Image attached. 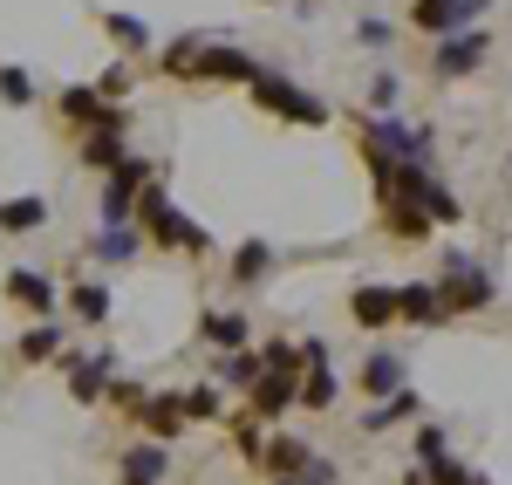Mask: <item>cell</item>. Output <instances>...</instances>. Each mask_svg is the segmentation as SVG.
Masks as SVG:
<instances>
[{
  "instance_id": "d4e9b609",
  "label": "cell",
  "mask_w": 512,
  "mask_h": 485,
  "mask_svg": "<svg viewBox=\"0 0 512 485\" xmlns=\"http://www.w3.org/2000/svg\"><path fill=\"white\" fill-rule=\"evenodd\" d=\"M260 431H267V424H260L253 410H239V417H233V445H239V458H253V465H260V451H267Z\"/></svg>"
},
{
  "instance_id": "5bb4252c",
  "label": "cell",
  "mask_w": 512,
  "mask_h": 485,
  "mask_svg": "<svg viewBox=\"0 0 512 485\" xmlns=\"http://www.w3.org/2000/svg\"><path fill=\"white\" fill-rule=\"evenodd\" d=\"M396 315H403V322H417V328L451 322V315H444V301H437V287H396Z\"/></svg>"
},
{
  "instance_id": "f1b7e54d",
  "label": "cell",
  "mask_w": 512,
  "mask_h": 485,
  "mask_svg": "<svg viewBox=\"0 0 512 485\" xmlns=\"http://www.w3.org/2000/svg\"><path fill=\"white\" fill-rule=\"evenodd\" d=\"M396 417H417V397H410V390H396V397H383V410H376V417H369L362 431H390Z\"/></svg>"
},
{
  "instance_id": "1f68e13d",
  "label": "cell",
  "mask_w": 512,
  "mask_h": 485,
  "mask_svg": "<svg viewBox=\"0 0 512 485\" xmlns=\"http://www.w3.org/2000/svg\"><path fill=\"white\" fill-rule=\"evenodd\" d=\"M369 96H376V110H390V103H396V76H376V89H369Z\"/></svg>"
},
{
  "instance_id": "30bf717a",
  "label": "cell",
  "mask_w": 512,
  "mask_h": 485,
  "mask_svg": "<svg viewBox=\"0 0 512 485\" xmlns=\"http://www.w3.org/2000/svg\"><path fill=\"white\" fill-rule=\"evenodd\" d=\"M62 369H69V397L76 404H96L110 390V356H62Z\"/></svg>"
},
{
  "instance_id": "7a4b0ae2",
  "label": "cell",
  "mask_w": 512,
  "mask_h": 485,
  "mask_svg": "<svg viewBox=\"0 0 512 485\" xmlns=\"http://www.w3.org/2000/svg\"><path fill=\"white\" fill-rule=\"evenodd\" d=\"M130 226H137V233H144L151 246H171V253H205V246H212V233H205L198 219H185V212L164 199L158 185H144V192H137V212H130Z\"/></svg>"
},
{
  "instance_id": "5b68a950",
  "label": "cell",
  "mask_w": 512,
  "mask_h": 485,
  "mask_svg": "<svg viewBox=\"0 0 512 485\" xmlns=\"http://www.w3.org/2000/svg\"><path fill=\"white\" fill-rule=\"evenodd\" d=\"M55 110L76 123V130H123V123H130V117L117 110V103H110V96H96V82H69Z\"/></svg>"
},
{
  "instance_id": "44dd1931",
  "label": "cell",
  "mask_w": 512,
  "mask_h": 485,
  "mask_svg": "<svg viewBox=\"0 0 512 485\" xmlns=\"http://www.w3.org/2000/svg\"><path fill=\"white\" fill-rule=\"evenodd\" d=\"M362 390H369V397H396V390H403V363H396V356H369V363H362Z\"/></svg>"
},
{
  "instance_id": "ba28073f",
  "label": "cell",
  "mask_w": 512,
  "mask_h": 485,
  "mask_svg": "<svg viewBox=\"0 0 512 485\" xmlns=\"http://www.w3.org/2000/svg\"><path fill=\"white\" fill-rule=\"evenodd\" d=\"M431 62H437V76H444V82L472 76L478 62H485V35H478V28H458V35H444V48H437Z\"/></svg>"
},
{
  "instance_id": "9a60e30c",
  "label": "cell",
  "mask_w": 512,
  "mask_h": 485,
  "mask_svg": "<svg viewBox=\"0 0 512 485\" xmlns=\"http://www.w3.org/2000/svg\"><path fill=\"white\" fill-rule=\"evenodd\" d=\"M123 158H130V151H123V130H82V164H89V171L110 178Z\"/></svg>"
},
{
  "instance_id": "d6986e66",
  "label": "cell",
  "mask_w": 512,
  "mask_h": 485,
  "mask_svg": "<svg viewBox=\"0 0 512 485\" xmlns=\"http://www.w3.org/2000/svg\"><path fill=\"white\" fill-rule=\"evenodd\" d=\"M14 356H21V363H48V356H62V322H35L21 342H14Z\"/></svg>"
},
{
  "instance_id": "6da1fadb",
  "label": "cell",
  "mask_w": 512,
  "mask_h": 485,
  "mask_svg": "<svg viewBox=\"0 0 512 485\" xmlns=\"http://www.w3.org/2000/svg\"><path fill=\"white\" fill-rule=\"evenodd\" d=\"M164 76H178V82H253V76H260V62H253L246 48L185 35V41L164 48Z\"/></svg>"
},
{
  "instance_id": "277c9868",
  "label": "cell",
  "mask_w": 512,
  "mask_h": 485,
  "mask_svg": "<svg viewBox=\"0 0 512 485\" xmlns=\"http://www.w3.org/2000/svg\"><path fill=\"white\" fill-rule=\"evenodd\" d=\"M437 301H444V315H458V308H485V301H492V274L478 267L472 253H451V260H444V287H437Z\"/></svg>"
},
{
  "instance_id": "4316f807",
  "label": "cell",
  "mask_w": 512,
  "mask_h": 485,
  "mask_svg": "<svg viewBox=\"0 0 512 485\" xmlns=\"http://www.w3.org/2000/svg\"><path fill=\"white\" fill-rule=\"evenodd\" d=\"M301 404H308V410L335 404V376H328V363H315V376H301Z\"/></svg>"
},
{
  "instance_id": "4fadbf2b",
  "label": "cell",
  "mask_w": 512,
  "mask_h": 485,
  "mask_svg": "<svg viewBox=\"0 0 512 485\" xmlns=\"http://www.w3.org/2000/svg\"><path fill=\"white\" fill-rule=\"evenodd\" d=\"M198 335H205L212 349H246V342H253V322L233 315V308H212V315L198 322Z\"/></svg>"
},
{
  "instance_id": "8992f818",
  "label": "cell",
  "mask_w": 512,
  "mask_h": 485,
  "mask_svg": "<svg viewBox=\"0 0 512 485\" xmlns=\"http://www.w3.org/2000/svg\"><path fill=\"white\" fill-rule=\"evenodd\" d=\"M7 301H14L28 322H48V315H55V281L35 274V267H14V274H7Z\"/></svg>"
},
{
  "instance_id": "83f0119b",
  "label": "cell",
  "mask_w": 512,
  "mask_h": 485,
  "mask_svg": "<svg viewBox=\"0 0 512 485\" xmlns=\"http://www.w3.org/2000/svg\"><path fill=\"white\" fill-rule=\"evenodd\" d=\"M267 260H274L267 246H260V240H246V246L233 253V281H260V274H267Z\"/></svg>"
},
{
  "instance_id": "9c48e42d",
  "label": "cell",
  "mask_w": 512,
  "mask_h": 485,
  "mask_svg": "<svg viewBox=\"0 0 512 485\" xmlns=\"http://www.w3.org/2000/svg\"><path fill=\"white\" fill-rule=\"evenodd\" d=\"M287 404H301V383H294V369H267V376L253 383V417L267 424V417H280Z\"/></svg>"
},
{
  "instance_id": "484cf974",
  "label": "cell",
  "mask_w": 512,
  "mask_h": 485,
  "mask_svg": "<svg viewBox=\"0 0 512 485\" xmlns=\"http://www.w3.org/2000/svg\"><path fill=\"white\" fill-rule=\"evenodd\" d=\"M0 103H7V110H28V103H35V76H28V69H0Z\"/></svg>"
},
{
  "instance_id": "e0dca14e",
  "label": "cell",
  "mask_w": 512,
  "mask_h": 485,
  "mask_svg": "<svg viewBox=\"0 0 512 485\" xmlns=\"http://www.w3.org/2000/svg\"><path fill=\"white\" fill-rule=\"evenodd\" d=\"M355 322L362 328H390L396 322V287H355Z\"/></svg>"
},
{
  "instance_id": "7c38bea8",
  "label": "cell",
  "mask_w": 512,
  "mask_h": 485,
  "mask_svg": "<svg viewBox=\"0 0 512 485\" xmlns=\"http://www.w3.org/2000/svg\"><path fill=\"white\" fill-rule=\"evenodd\" d=\"M137 424H144L158 445H171V438H185V424H192V417H185V404H178V397H144Z\"/></svg>"
},
{
  "instance_id": "ac0fdd59",
  "label": "cell",
  "mask_w": 512,
  "mask_h": 485,
  "mask_svg": "<svg viewBox=\"0 0 512 485\" xmlns=\"http://www.w3.org/2000/svg\"><path fill=\"white\" fill-rule=\"evenodd\" d=\"M69 315H76V322H110V287H96V281H76L69 287Z\"/></svg>"
},
{
  "instance_id": "52a82bcc",
  "label": "cell",
  "mask_w": 512,
  "mask_h": 485,
  "mask_svg": "<svg viewBox=\"0 0 512 485\" xmlns=\"http://www.w3.org/2000/svg\"><path fill=\"white\" fill-rule=\"evenodd\" d=\"M478 14H485V0H417V7H410V21H417L424 35H458Z\"/></svg>"
},
{
  "instance_id": "cb8c5ba5",
  "label": "cell",
  "mask_w": 512,
  "mask_h": 485,
  "mask_svg": "<svg viewBox=\"0 0 512 485\" xmlns=\"http://www.w3.org/2000/svg\"><path fill=\"white\" fill-rule=\"evenodd\" d=\"M103 28H110V41H123V55H144L151 48V28L137 14H103Z\"/></svg>"
},
{
  "instance_id": "2e32d148",
  "label": "cell",
  "mask_w": 512,
  "mask_h": 485,
  "mask_svg": "<svg viewBox=\"0 0 512 485\" xmlns=\"http://www.w3.org/2000/svg\"><path fill=\"white\" fill-rule=\"evenodd\" d=\"M35 226H48V199H41V192L0 199V233H35Z\"/></svg>"
},
{
  "instance_id": "603a6c76",
  "label": "cell",
  "mask_w": 512,
  "mask_h": 485,
  "mask_svg": "<svg viewBox=\"0 0 512 485\" xmlns=\"http://www.w3.org/2000/svg\"><path fill=\"white\" fill-rule=\"evenodd\" d=\"M137 246H144V233H130V226H103L89 253H96V260H137Z\"/></svg>"
},
{
  "instance_id": "7402d4cb",
  "label": "cell",
  "mask_w": 512,
  "mask_h": 485,
  "mask_svg": "<svg viewBox=\"0 0 512 485\" xmlns=\"http://www.w3.org/2000/svg\"><path fill=\"white\" fill-rule=\"evenodd\" d=\"M219 376H226L233 390H253V383L267 376V363H260V349H226V363H219Z\"/></svg>"
},
{
  "instance_id": "3957f363",
  "label": "cell",
  "mask_w": 512,
  "mask_h": 485,
  "mask_svg": "<svg viewBox=\"0 0 512 485\" xmlns=\"http://www.w3.org/2000/svg\"><path fill=\"white\" fill-rule=\"evenodd\" d=\"M246 89H253V103H267V110H274V117H287V123H328V103H321L315 89H301V82H280V76H267V69H260Z\"/></svg>"
},
{
  "instance_id": "ffe728a7",
  "label": "cell",
  "mask_w": 512,
  "mask_h": 485,
  "mask_svg": "<svg viewBox=\"0 0 512 485\" xmlns=\"http://www.w3.org/2000/svg\"><path fill=\"white\" fill-rule=\"evenodd\" d=\"M308 458H315V451L301 445V438H274V445L260 451V465H267V472H274V479H294V472H301V465H308Z\"/></svg>"
},
{
  "instance_id": "f546056e",
  "label": "cell",
  "mask_w": 512,
  "mask_h": 485,
  "mask_svg": "<svg viewBox=\"0 0 512 485\" xmlns=\"http://www.w3.org/2000/svg\"><path fill=\"white\" fill-rule=\"evenodd\" d=\"M178 404H185V417H219V390H212V383H192V390H178Z\"/></svg>"
},
{
  "instance_id": "8fae6325",
  "label": "cell",
  "mask_w": 512,
  "mask_h": 485,
  "mask_svg": "<svg viewBox=\"0 0 512 485\" xmlns=\"http://www.w3.org/2000/svg\"><path fill=\"white\" fill-rule=\"evenodd\" d=\"M164 465H171V458H164V445H158V438H137V445L123 451L117 479H123V485H158V479H164Z\"/></svg>"
},
{
  "instance_id": "4dcf8cb0",
  "label": "cell",
  "mask_w": 512,
  "mask_h": 485,
  "mask_svg": "<svg viewBox=\"0 0 512 485\" xmlns=\"http://www.w3.org/2000/svg\"><path fill=\"white\" fill-rule=\"evenodd\" d=\"M431 458H444V431H417V465H431Z\"/></svg>"
}]
</instances>
